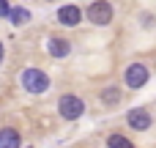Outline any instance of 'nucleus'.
Here are the masks:
<instances>
[{"instance_id": "obj_1", "label": "nucleus", "mask_w": 156, "mask_h": 148, "mask_svg": "<svg viewBox=\"0 0 156 148\" xmlns=\"http://www.w3.org/2000/svg\"><path fill=\"white\" fill-rule=\"evenodd\" d=\"M22 88L27 93H44V91H49V77L41 69H25L22 71Z\"/></svg>"}, {"instance_id": "obj_2", "label": "nucleus", "mask_w": 156, "mask_h": 148, "mask_svg": "<svg viewBox=\"0 0 156 148\" xmlns=\"http://www.w3.org/2000/svg\"><path fill=\"white\" fill-rule=\"evenodd\" d=\"M58 113H60L66 121H77V118H82V113H85V102H82L80 96H74V93H66V96H60V102H58Z\"/></svg>"}, {"instance_id": "obj_3", "label": "nucleus", "mask_w": 156, "mask_h": 148, "mask_svg": "<svg viewBox=\"0 0 156 148\" xmlns=\"http://www.w3.org/2000/svg\"><path fill=\"white\" fill-rule=\"evenodd\" d=\"M148 77H151V71H148L145 63H129V69L123 74V80L132 91H140L143 85H148Z\"/></svg>"}, {"instance_id": "obj_4", "label": "nucleus", "mask_w": 156, "mask_h": 148, "mask_svg": "<svg viewBox=\"0 0 156 148\" xmlns=\"http://www.w3.org/2000/svg\"><path fill=\"white\" fill-rule=\"evenodd\" d=\"M88 19L93 25H110L112 22V5L107 0H93L88 5Z\"/></svg>"}, {"instance_id": "obj_5", "label": "nucleus", "mask_w": 156, "mask_h": 148, "mask_svg": "<svg viewBox=\"0 0 156 148\" xmlns=\"http://www.w3.org/2000/svg\"><path fill=\"white\" fill-rule=\"evenodd\" d=\"M126 124H129L132 129H137V132H145V129H151L154 118H151V113H148L145 107H134V110L126 113Z\"/></svg>"}, {"instance_id": "obj_6", "label": "nucleus", "mask_w": 156, "mask_h": 148, "mask_svg": "<svg viewBox=\"0 0 156 148\" xmlns=\"http://www.w3.org/2000/svg\"><path fill=\"white\" fill-rule=\"evenodd\" d=\"M80 19H82V11H80L77 5H63V8L58 11V22H60V25H66V27L80 25Z\"/></svg>"}, {"instance_id": "obj_7", "label": "nucleus", "mask_w": 156, "mask_h": 148, "mask_svg": "<svg viewBox=\"0 0 156 148\" xmlns=\"http://www.w3.org/2000/svg\"><path fill=\"white\" fill-rule=\"evenodd\" d=\"M47 52H49L52 58H66V55L71 52V44H69V38H60V36H52V38L47 41Z\"/></svg>"}, {"instance_id": "obj_8", "label": "nucleus", "mask_w": 156, "mask_h": 148, "mask_svg": "<svg viewBox=\"0 0 156 148\" xmlns=\"http://www.w3.org/2000/svg\"><path fill=\"white\" fill-rule=\"evenodd\" d=\"M22 143V137H19V132L16 129H0V148H19Z\"/></svg>"}, {"instance_id": "obj_9", "label": "nucleus", "mask_w": 156, "mask_h": 148, "mask_svg": "<svg viewBox=\"0 0 156 148\" xmlns=\"http://www.w3.org/2000/svg\"><path fill=\"white\" fill-rule=\"evenodd\" d=\"M101 102H104L107 107H115V104L121 102V88H118V85L104 88V91H101Z\"/></svg>"}, {"instance_id": "obj_10", "label": "nucleus", "mask_w": 156, "mask_h": 148, "mask_svg": "<svg viewBox=\"0 0 156 148\" xmlns=\"http://www.w3.org/2000/svg\"><path fill=\"white\" fill-rule=\"evenodd\" d=\"M107 146L110 148H132V140L123 137V135H110L107 137Z\"/></svg>"}, {"instance_id": "obj_11", "label": "nucleus", "mask_w": 156, "mask_h": 148, "mask_svg": "<svg viewBox=\"0 0 156 148\" xmlns=\"http://www.w3.org/2000/svg\"><path fill=\"white\" fill-rule=\"evenodd\" d=\"M8 16H11L14 25H25V22L30 19V11H27V8H14V11H8Z\"/></svg>"}, {"instance_id": "obj_12", "label": "nucleus", "mask_w": 156, "mask_h": 148, "mask_svg": "<svg viewBox=\"0 0 156 148\" xmlns=\"http://www.w3.org/2000/svg\"><path fill=\"white\" fill-rule=\"evenodd\" d=\"M8 11H11V8H8V3H5V0H0V16H8Z\"/></svg>"}, {"instance_id": "obj_13", "label": "nucleus", "mask_w": 156, "mask_h": 148, "mask_svg": "<svg viewBox=\"0 0 156 148\" xmlns=\"http://www.w3.org/2000/svg\"><path fill=\"white\" fill-rule=\"evenodd\" d=\"M143 25L151 27V25H154V16H151V14H143Z\"/></svg>"}, {"instance_id": "obj_14", "label": "nucleus", "mask_w": 156, "mask_h": 148, "mask_svg": "<svg viewBox=\"0 0 156 148\" xmlns=\"http://www.w3.org/2000/svg\"><path fill=\"white\" fill-rule=\"evenodd\" d=\"M0 58H3V44H0Z\"/></svg>"}]
</instances>
